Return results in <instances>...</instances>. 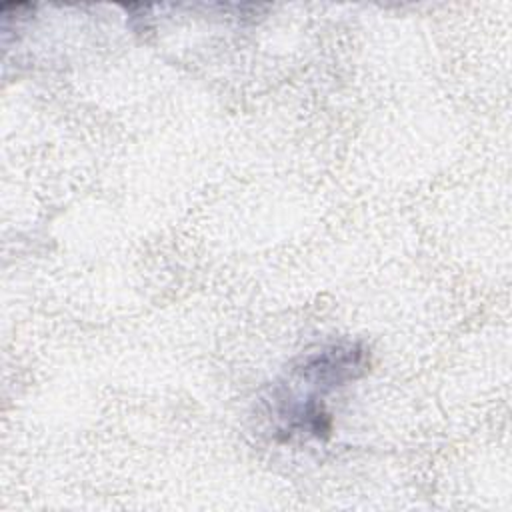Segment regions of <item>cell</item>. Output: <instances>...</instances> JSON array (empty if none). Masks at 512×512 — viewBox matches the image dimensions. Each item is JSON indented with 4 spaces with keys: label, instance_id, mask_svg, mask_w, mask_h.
I'll return each mask as SVG.
<instances>
[{
    "label": "cell",
    "instance_id": "6da1fadb",
    "mask_svg": "<svg viewBox=\"0 0 512 512\" xmlns=\"http://www.w3.org/2000/svg\"><path fill=\"white\" fill-rule=\"evenodd\" d=\"M368 354L358 342H334L308 352L290 370L288 378L270 392V418L284 438L328 432L324 398L338 386L362 376Z\"/></svg>",
    "mask_w": 512,
    "mask_h": 512
}]
</instances>
